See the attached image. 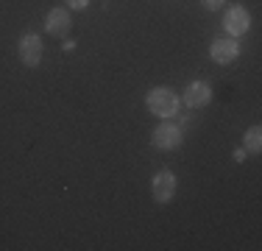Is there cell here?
I'll list each match as a JSON object with an SVG mask.
<instances>
[{
    "label": "cell",
    "instance_id": "obj_1",
    "mask_svg": "<svg viewBox=\"0 0 262 251\" xmlns=\"http://www.w3.org/2000/svg\"><path fill=\"white\" fill-rule=\"evenodd\" d=\"M145 106H148V112H151V115L170 120V117L179 115L182 100H179V95L170 90V87H154V90L145 95Z\"/></svg>",
    "mask_w": 262,
    "mask_h": 251
},
{
    "label": "cell",
    "instance_id": "obj_2",
    "mask_svg": "<svg viewBox=\"0 0 262 251\" xmlns=\"http://www.w3.org/2000/svg\"><path fill=\"white\" fill-rule=\"evenodd\" d=\"M182 142H184V131L170 120H165L162 126H157V129L151 131V145L159 148V151H176Z\"/></svg>",
    "mask_w": 262,
    "mask_h": 251
},
{
    "label": "cell",
    "instance_id": "obj_3",
    "mask_svg": "<svg viewBox=\"0 0 262 251\" xmlns=\"http://www.w3.org/2000/svg\"><path fill=\"white\" fill-rule=\"evenodd\" d=\"M176 190H179V179L173 176V171H159L151 176V193L157 204H170Z\"/></svg>",
    "mask_w": 262,
    "mask_h": 251
},
{
    "label": "cell",
    "instance_id": "obj_4",
    "mask_svg": "<svg viewBox=\"0 0 262 251\" xmlns=\"http://www.w3.org/2000/svg\"><path fill=\"white\" fill-rule=\"evenodd\" d=\"M209 56L215 65H232L237 56H240V45H237L234 36H217L209 45Z\"/></svg>",
    "mask_w": 262,
    "mask_h": 251
},
{
    "label": "cell",
    "instance_id": "obj_5",
    "mask_svg": "<svg viewBox=\"0 0 262 251\" xmlns=\"http://www.w3.org/2000/svg\"><path fill=\"white\" fill-rule=\"evenodd\" d=\"M223 28L229 31V36H243L248 28H251V14H248L246 6H229L226 17H223Z\"/></svg>",
    "mask_w": 262,
    "mask_h": 251
},
{
    "label": "cell",
    "instance_id": "obj_6",
    "mask_svg": "<svg viewBox=\"0 0 262 251\" xmlns=\"http://www.w3.org/2000/svg\"><path fill=\"white\" fill-rule=\"evenodd\" d=\"M42 36L39 34H23L20 36V48H17V53H20V61L26 67H39L42 61Z\"/></svg>",
    "mask_w": 262,
    "mask_h": 251
},
{
    "label": "cell",
    "instance_id": "obj_7",
    "mask_svg": "<svg viewBox=\"0 0 262 251\" xmlns=\"http://www.w3.org/2000/svg\"><path fill=\"white\" fill-rule=\"evenodd\" d=\"M45 28L51 36H59V39H64L67 34H70L73 28V20H70V11L64 9V6H56V9L48 11L45 17Z\"/></svg>",
    "mask_w": 262,
    "mask_h": 251
},
{
    "label": "cell",
    "instance_id": "obj_8",
    "mask_svg": "<svg viewBox=\"0 0 262 251\" xmlns=\"http://www.w3.org/2000/svg\"><path fill=\"white\" fill-rule=\"evenodd\" d=\"M209 100H212V87L207 84V81H192V84L184 90L182 103L190 106V109H204Z\"/></svg>",
    "mask_w": 262,
    "mask_h": 251
},
{
    "label": "cell",
    "instance_id": "obj_9",
    "mask_svg": "<svg viewBox=\"0 0 262 251\" xmlns=\"http://www.w3.org/2000/svg\"><path fill=\"white\" fill-rule=\"evenodd\" d=\"M243 148H246V154H259L262 151V129L259 126H251L243 134Z\"/></svg>",
    "mask_w": 262,
    "mask_h": 251
},
{
    "label": "cell",
    "instance_id": "obj_10",
    "mask_svg": "<svg viewBox=\"0 0 262 251\" xmlns=\"http://www.w3.org/2000/svg\"><path fill=\"white\" fill-rule=\"evenodd\" d=\"M201 6L207 11H221L223 6H226V0H201Z\"/></svg>",
    "mask_w": 262,
    "mask_h": 251
},
{
    "label": "cell",
    "instance_id": "obj_11",
    "mask_svg": "<svg viewBox=\"0 0 262 251\" xmlns=\"http://www.w3.org/2000/svg\"><path fill=\"white\" fill-rule=\"evenodd\" d=\"M90 6V0H67V9H76V11H84Z\"/></svg>",
    "mask_w": 262,
    "mask_h": 251
},
{
    "label": "cell",
    "instance_id": "obj_12",
    "mask_svg": "<svg viewBox=\"0 0 262 251\" xmlns=\"http://www.w3.org/2000/svg\"><path fill=\"white\" fill-rule=\"evenodd\" d=\"M61 50H64V53H70V50H76V42H73V39H64V42H61Z\"/></svg>",
    "mask_w": 262,
    "mask_h": 251
},
{
    "label": "cell",
    "instance_id": "obj_13",
    "mask_svg": "<svg viewBox=\"0 0 262 251\" xmlns=\"http://www.w3.org/2000/svg\"><path fill=\"white\" fill-rule=\"evenodd\" d=\"M234 162H246V148H237L234 151Z\"/></svg>",
    "mask_w": 262,
    "mask_h": 251
}]
</instances>
